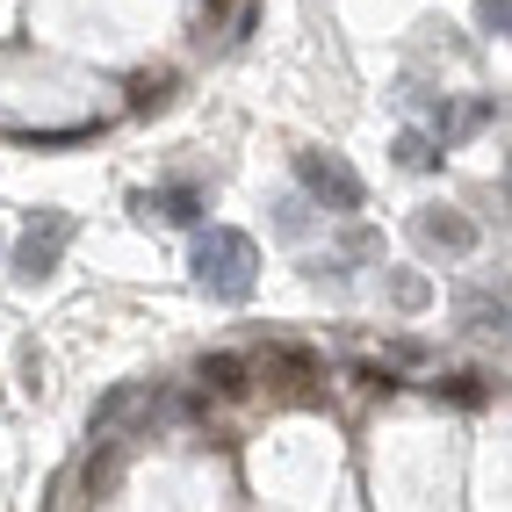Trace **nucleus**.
<instances>
[{
  "label": "nucleus",
  "instance_id": "obj_13",
  "mask_svg": "<svg viewBox=\"0 0 512 512\" xmlns=\"http://www.w3.org/2000/svg\"><path fill=\"white\" fill-rule=\"evenodd\" d=\"M390 296L404 303V311H419V303H426V282H419V275H397V282H390Z\"/></svg>",
  "mask_w": 512,
  "mask_h": 512
},
{
  "label": "nucleus",
  "instance_id": "obj_5",
  "mask_svg": "<svg viewBox=\"0 0 512 512\" xmlns=\"http://www.w3.org/2000/svg\"><path fill=\"white\" fill-rule=\"evenodd\" d=\"M412 238H419V246H433V253H476V224L462 217V210H419L412 217Z\"/></svg>",
  "mask_w": 512,
  "mask_h": 512
},
{
  "label": "nucleus",
  "instance_id": "obj_1",
  "mask_svg": "<svg viewBox=\"0 0 512 512\" xmlns=\"http://www.w3.org/2000/svg\"><path fill=\"white\" fill-rule=\"evenodd\" d=\"M188 267H195V282L210 289L217 303H246L253 282H260V246L246 231H231V224H210V231H195Z\"/></svg>",
  "mask_w": 512,
  "mask_h": 512
},
{
  "label": "nucleus",
  "instance_id": "obj_9",
  "mask_svg": "<svg viewBox=\"0 0 512 512\" xmlns=\"http://www.w3.org/2000/svg\"><path fill=\"white\" fill-rule=\"evenodd\" d=\"M433 397H448V404H462V412H484V404H491V375H476V368H462V375H448V383H433Z\"/></svg>",
  "mask_w": 512,
  "mask_h": 512
},
{
  "label": "nucleus",
  "instance_id": "obj_4",
  "mask_svg": "<svg viewBox=\"0 0 512 512\" xmlns=\"http://www.w3.org/2000/svg\"><path fill=\"white\" fill-rule=\"evenodd\" d=\"M145 412H152V390H145V383H123V390H109V397L94 404L87 440H116V448H123V426H130V419H145Z\"/></svg>",
  "mask_w": 512,
  "mask_h": 512
},
{
  "label": "nucleus",
  "instance_id": "obj_3",
  "mask_svg": "<svg viewBox=\"0 0 512 512\" xmlns=\"http://www.w3.org/2000/svg\"><path fill=\"white\" fill-rule=\"evenodd\" d=\"M65 246H73V217H65V210H37V217H29V231L15 238V275H22V282H44Z\"/></svg>",
  "mask_w": 512,
  "mask_h": 512
},
{
  "label": "nucleus",
  "instance_id": "obj_12",
  "mask_svg": "<svg viewBox=\"0 0 512 512\" xmlns=\"http://www.w3.org/2000/svg\"><path fill=\"white\" fill-rule=\"evenodd\" d=\"M476 22H484V37H505L512 29V0H476Z\"/></svg>",
  "mask_w": 512,
  "mask_h": 512
},
{
  "label": "nucleus",
  "instance_id": "obj_10",
  "mask_svg": "<svg viewBox=\"0 0 512 512\" xmlns=\"http://www.w3.org/2000/svg\"><path fill=\"white\" fill-rule=\"evenodd\" d=\"M397 166L433 174V166H440V138H433V130H404V138H397Z\"/></svg>",
  "mask_w": 512,
  "mask_h": 512
},
{
  "label": "nucleus",
  "instance_id": "obj_6",
  "mask_svg": "<svg viewBox=\"0 0 512 512\" xmlns=\"http://www.w3.org/2000/svg\"><path fill=\"white\" fill-rule=\"evenodd\" d=\"M130 210L145 224H202V195L195 188H145V195H130Z\"/></svg>",
  "mask_w": 512,
  "mask_h": 512
},
{
  "label": "nucleus",
  "instance_id": "obj_8",
  "mask_svg": "<svg viewBox=\"0 0 512 512\" xmlns=\"http://www.w3.org/2000/svg\"><path fill=\"white\" fill-rule=\"evenodd\" d=\"M174 87H181L174 65H159V73H138V80H130V116H159L166 101H174Z\"/></svg>",
  "mask_w": 512,
  "mask_h": 512
},
{
  "label": "nucleus",
  "instance_id": "obj_2",
  "mask_svg": "<svg viewBox=\"0 0 512 512\" xmlns=\"http://www.w3.org/2000/svg\"><path fill=\"white\" fill-rule=\"evenodd\" d=\"M296 181H303V195H311V202H325L332 217H354L361 202H368V188H361L354 166L339 159V152H318V145L296 152Z\"/></svg>",
  "mask_w": 512,
  "mask_h": 512
},
{
  "label": "nucleus",
  "instance_id": "obj_7",
  "mask_svg": "<svg viewBox=\"0 0 512 512\" xmlns=\"http://www.w3.org/2000/svg\"><path fill=\"white\" fill-rule=\"evenodd\" d=\"M195 383L210 390V397H246V390H253V361H246V354H202Z\"/></svg>",
  "mask_w": 512,
  "mask_h": 512
},
{
  "label": "nucleus",
  "instance_id": "obj_11",
  "mask_svg": "<svg viewBox=\"0 0 512 512\" xmlns=\"http://www.w3.org/2000/svg\"><path fill=\"white\" fill-rule=\"evenodd\" d=\"M462 332H505V296H469L462 303Z\"/></svg>",
  "mask_w": 512,
  "mask_h": 512
}]
</instances>
